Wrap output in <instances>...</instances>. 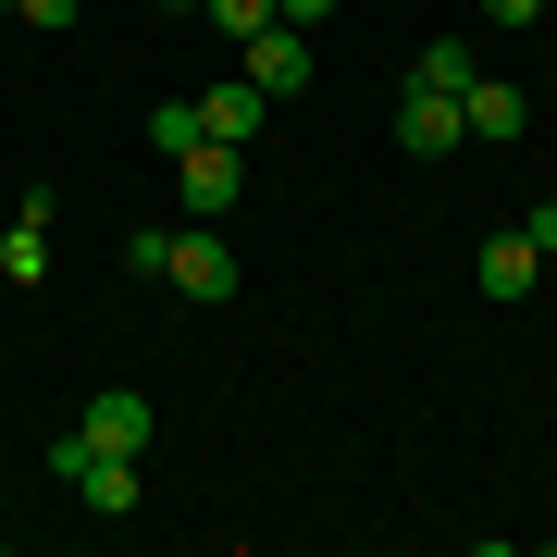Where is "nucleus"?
<instances>
[{"mask_svg":"<svg viewBox=\"0 0 557 557\" xmlns=\"http://www.w3.org/2000/svg\"><path fill=\"white\" fill-rule=\"evenodd\" d=\"M50 471L75 483V496L100 508V520H124V508L149 496V471H137V458H112V446H87V434H62V446H50Z\"/></svg>","mask_w":557,"mask_h":557,"instance_id":"nucleus-1","label":"nucleus"},{"mask_svg":"<svg viewBox=\"0 0 557 557\" xmlns=\"http://www.w3.org/2000/svg\"><path fill=\"white\" fill-rule=\"evenodd\" d=\"M174 199H186V223H223V211L248 199V149H223V137H199V149L174 161Z\"/></svg>","mask_w":557,"mask_h":557,"instance_id":"nucleus-2","label":"nucleus"},{"mask_svg":"<svg viewBox=\"0 0 557 557\" xmlns=\"http://www.w3.org/2000/svg\"><path fill=\"white\" fill-rule=\"evenodd\" d=\"M161 285H186L199 310H223V298H236V248H223L211 223H186V236L161 248Z\"/></svg>","mask_w":557,"mask_h":557,"instance_id":"nucleus-3","label":"nucleus"},{"mask_svg":"<svg viewBox=\"0 0 557 557\" xmlns=\"http://www.w3.org/2000/svg\"><path fill=\"white\" fill-rule=\"evenodd\" d=\"M87 446H112V458H149V434H161V409L137 397V384H100V397H87V421H75Z\"/></svg>","mask_w":557,"mask_h":557,"instance_id":"nucleus-4","label":"nucleus"},{"mask_svg":"<svg viewBox=\"0 0 557 557\" xmlns=\"http://www.w3.org/2000/svg\"><path fill=\"white\" fill-rule=\"evenodd\" d=\"M458 137H471V124H458L446 87H397V149H409V161H446Z\"/></svg>","mask_w":557,"mask_h":557,"instance_id":"nucleus-5","label":"nucleus"},{"mask_svg":"<svg viewBox=\"0 0 557 557\" xmlns=\"http://www.w3.org/2000/svg\"><path fill=\"white\" fill-rule=\"evenodd\" d=\"M236 50H248L260 100H298V87H310V38H298V25H260V38H236Z\"/></svg>","mask_w":557,"mask_h":557,"instance_id":"nucleus-6","label":"nucleus"},{"mask_svg":"<svg viewBox=\"0 0 557 557\" xmlns=\"http://www.w3.org/2000/svg\"><path fill=\"white\" fill-rule=\"evenodd\" d=\"M0 273H13V285H50V186H25V211L0 223Z\"/></svg>","mask_w":557,"mask_h":557,"instance_id":"nucleus-7","label":"nucleus"},{"mask_svg":"<svg viewBox=\"0 0 557 557\" xmlns=\"http://www.w3.org/2000/svg\"><path fill=\"white\" fill-rule=\"evenodd\" d=\"M471 285H483V298H533V285H545V248H533V236H520V223H508V236H483Z\"/></svg>","mask_w":557,"mask_h":557,"instance_id":"nucleus-8","label":"nucleus"},{"mask_svg":"<svg viewBox=\"0 0 557 557\" xmlns=\"http://www.w3.org/2000/svg\"><path fill=\"white\" fill-rule=\"evenodd\" d=\"M458 124H471V137H496V149H508L520 124H533V100H520L508 75H471V87H458Z\"/></svg>","mask_w":557,"mask_h":557,"instance_id":"nucleus-9","label":"nucleus"},{"mask_svg":"<svg viewBox=\"0 0 557 557\" xmlns=\"http://www.w3.org/2000/svg\"><path fill=\"white\" fill-rule=\"evenodd\" d=\"M260 112H273V100H260L248 75H223V87H199V137H223V149H248V137H260Z\"/></svg>","mask_w":557,"mask_h":557,"instance_id":"nucleus-10","label":"nucleus"},{"mask_svg":"<svg viewBox=\"0 0 557 557\" xmlns=\"http://www.w3.org/2000/svg\"><path fill=\"white\" fill-rule=\"evenodd\" d=\"M471 75H483V62H471V38H434V50L409 62V87H446V100H458V87H471Z\"/></svg>","mask_w":557,"mask_h":557,"instance_id":"nucleus-11","label":"nucleus"},{"mask_svg":"<svg viewBox=\"0 0 557 557\" xmlns=\"http://www.w3.org/2000/svg\"><path fill=\"white\" fill-rule=\"evenodd\" d=\"M199 25H211V38H260V25H285V13H273V0H199Z\"/></svg>","mask_w":557,"mask_h":557,"instance_id":"nucleus-12","label":"nucleus"},{"mask_svg":"<svg viewBox=\"0 0 557 557\" xmlns=\"http://www.w3.org/2000/svg\"><path fill=\"white\" fill-rule=\"evenodd\" d=\"M149 149H161V161L199 149V100H161V112H149Z\"/></svg>","mask_w":557,"mask_h":557,"instance_id":"nucleus-13","label":"nucleus"},{"mask_svg":"<svg viewBox=\"0 0 557 557\" xmlns=\"http://www.w3.org/2000/svg\"><path fill=\"white\" fill-rule=\"evenodd\" d=\"M13 25H75V0H13Z\"/></svg>","mask_w":557,"mask_h":557,"instance_id":"nucleus-14","label":"nucleus"},{"mask_svg":"<svg viewBox=\"0 0 557 557\" xmlns=\"http://www.w3.org/2000/svg\"><path fill=\"white\" fill-rule=\"evenodd\" d=\"M520 236H533V248L557 260V199H545V211H520Z\"/></svg>","mask_w":557,"mask_h":557,"instance_id":"nucleus-15","label":"nucleus"},{"mask_svg":"<svg viewBox=\"0 0 557 557\" xmlns=\"http://www.w3.org/2000/svg\"><path fill=\"white\" fill-rule=\"evenodd\" d=\"M545 13V0H483V25H533Z\"/></svg>","mask_w":557,"mask_h":557,"instance_id":"nucleus-16","label":"nucleus"},{"mask_svg":"<svg viewBox=\"0 0 557 557\" xmlns=\"http://www.w3.org/2000/svg\"><path fill=\"white\" fill-rule=\"evenodd\" d=\"M273 13H285V25H322V13H335V0H273Z\"/></svg>","mask_w":557,"mask_h":557,"instance_id":"nucleus-17","label":"nucleus"},{"mask_svg":"<svg viewBox=\"0 0 557 557\" xmlns=\"http://www.w3.org/2000/svg\"><path fill=\"white\" fill-rule=\"evenodd\" d=\"M161 13H174V25H186V13H199V0H161Z\"/></svg>","mask_w":557,"mask_h":557,"instance_id":"nucleus-18","label":"nucleus"}]
</instances>
